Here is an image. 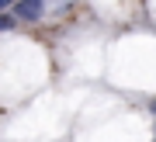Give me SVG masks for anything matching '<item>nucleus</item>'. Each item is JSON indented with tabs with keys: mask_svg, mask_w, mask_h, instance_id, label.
Segmentation results:
<instances>
[{
	"mask_svg": "<svg viewBox=\"0 0 156 142\" xmlns=\"http://www.w3.org/2000/svg\"><path fill=\"white\" fill-rule=\"evenodd\" d=\"M7 7H11V0H0V11H7Z\"/></svg>",
	"mask_w": 156,
	"mask_h": 142,
	"instance_id": "obj_3",
	"label": "nucleus"
},
{
	"mask_svg": "<svg viewBox=\"0 0 156 142\" xmlns=\"http://www.w3.org/2000/svg\"><path fill=\"white\" fill-rule=\"evenodd\" d=\"M149 108H153V115H156V101H153V104H149Z\"/></svg>",
	"mask_w": 156,
	"mask_h": 142,
	"instance_id": "obj_4",
	"label": "nucleus"
},
{
	"mask_svg": "<svg viewBox=\"0 0 156 142\" xmlns=\"http://www.w3.org/2000/svg\"><path fill=\"white\" fill-rule=\"evenodd\" d=\"M11 14L17 17V21H42L45 0H14V4H11Z\"/></svg>",
	"mask_w": 156,
	"mask_h": 142,
	"instance_id": "obj_1",
	"label": "nucleus"
},
{
	"mask_svg": "<svg viewBox=\"0 0 156 142\" xmlns=\"http://www.w3.org/2000/svg\"><path fill=\"white\" fill-rule=\"evenodd\" d=\"M14 24H17V17H14L11 11H7V14L0 11V31H7V28H14Z\"/></svg>",
	"mask_w": 156,
	"mask_h": 142,
	"instance_id": "obj_2",
	"label": "nucleus"
}]
</instances>
